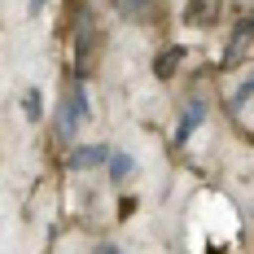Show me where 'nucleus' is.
<instances>
[{"label":"nucleus","instance_id":"obj_4","mask_svg":"<svg viewBox=\"0 0 254 254\" xmlns=\"http://www.w3.org/2000/svg\"><path fill=\"white\" fill-rule=\"evenodd\" d=\"M105 158H110V149H105V145H79V149L70 153V167H79V171H92V167H101Z\"/></svg>","mask_w":254,"mask_h":254},{"label":"nucleus","instance_id":"obj_10","mask_svg":"<svg viewBox=\"0 0 254 254\" xmlns=\"http://www.w3.org/2000/svg\"><path fill=\"white\" fill-rule=\"evenodd\" d=\"M97 254H123V250H119V246H101Z\"/></svg>","mask_w":254,"mask_h":254},{"label":"nucleus","instance_id":"obj_3","mask_svg":"<svg viewBox=\"0 0 254 254\" xmlns=\"http://www.w3.org/2000/svg\"><path fill=\"white\" fill-rule=\"evenodd\" d=\"M202 119H206V105H202V101L184 105V114H180V127H176V145H189V136L202 127Z\"/></svg>","mask_w":254,"mask_h":254},{"label":"nucleus","instance_id":"obj_9","mask_svg":"<svg viewBox=\"0 0 254 254\" xmlns=\"http://www.w3.org/2000/svg\"><path fill=\"white\" fill-rule=\"evenodd\" d=\"M119 4H123V13H140V9L153 4V0H119Z\"/></svg>","mask_w":254,"mask_h":254},{"label":"nucleus","instance_id":"obj_5","mask_svg":"<svg viewBox=\"0 0 254 254\" xmlns=\"http://www.w3.org/2000/svg\"><path fill=\"white\" fill-rule=\"evenodd\" d=\"M180 57H184V49H176V44H171V49L153 62V75H158V79H171V75H176V66H180Z\"/></svg>","mask_w":254,"mask_h":254},{"label":"nucleus","instance_id":"obj_2","mask_svg":"<svg viewBox=\"0 0 254 254\" xmlns=\"http://www.w3.org/2000/svg\"><path fill=\"white\" fill-rule=\"evenodd\" d=\"M224 13V0H189L184 4V22L189 26H210Z\"/></svg>","mask_w":254,"mask_h":254},{"label":"nucleus","instance_id":"obj_6","mask_svg":"<svg viewBox=\"0 0 254 254\" xmlns=\"http://www.w3.org/2000/svg\"><path fill=\"white\" fill-rule=\"evenodd\" d=\"M246 44H250V22H241V26H237V35H232V53L224 57V62H228V66H232V62H241V57L250 53Z\"/></svg>","mask_w":254,"mask_h":254},{"label":"nucleus","instance_id":"obj_11","mask_svg":"<svg viewBox=\"0 0 254 254\" xmlns=\"http://www.w3.org/2000/svg\"><path fill=\"white\" fill-rule=\"evenodd\" d=\"M44 4H49V0H31V13H40V9H44Z\"/></svg>","mask_w":254,"mask_h":254},{"label":"nucleus","instance_id":"obj_8","mask_svg":"<svg viewBox=\"0 0 254 254\" xmlns=\"http://www.w3.org/2000/svg\"><path fill=\"white\" fill-rule=\"evenodd\" d=\"M26 119H31V123H40V92H26Z\"/></svg>","mask_w":254,"mask_h":254},{"label":"nucleus","instance_id":"obj_7","mask_svg":"<svg viewBox=\"0 0 254 254\" xmlns=\"http://www.w3.org/2000/svg\"><path fill=\"white\" fill-rule=\"evenodd\" d=\"M105 167H110V176H114V180H127L131 171H136V162H131L127 153H110V158H105Z\"/></svg>","mask_w":254,"mask_h":254},{"label":"nucleus","instance_id":"obj_1","mask_svg":"<svg viewBox=\"0 0 254 254\" xmlns=\"http://www.w3.org/2000/svg\"><path fill=\"white\" fill-rule=\"evenodd\" d=\"M79 123H88V92H83V88H70V92L62 97V105H57V127H62L66 136H75Z\"/></svg>","mask_w":254,"mask_h":254}]
</instances>
